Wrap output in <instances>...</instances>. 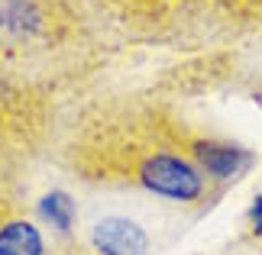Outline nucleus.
Returning <instances> with one entry per match:
<instances>
[{"instance_id": "obj_1", "label": "nucleus", "mask_w": 262, "mask_h": 255, "mask_svg": "<svg viewBox=\"0 0 262 255\" xmlns=\"http://www.w3.org/2000/svg\"><path fill=\"white\" fill-rule=\"evenodd\" d=\"M191 120L159 97H104L78 110L58 142V165L78 184L104 194L204 213L220 191L188 155Z\"/></svg>"}, {"instance_id": "obj_2", "label": "nucleus", "mask_w": 262, "mask_h": 255, "mask_svg": "<svg viewBox=\"0 0 262 255\" xmlns=\"http://www.w3.org/2000/svg\"><path fill=\"white\" fill-rule=\"evenodd\" d=\"M84 249L91 255H156L162 239L146 213L126 207H104L81 220Z\"/></svg>"}, {"instance_id": "obj_3", "label": "nucleus", "mask_w": 262, "mask_h": 255, "mask_svg": "<svg viewBox=\"0 0 262 255\" xmlns=\"http://www.w3.org/2000/svg\"><path fill=\"white\" fill-rule=\"evenodd\" d=\"M188 155L198 161V168L214 181L220 191L236 184L239 178H246L256 165V152L246 149L243 142H233L227 136H217L210 129H201L191 123L188 132Z\"/></svg>"}, {"instance_id": "obj_4", "label": "nucleus", "mask_w": 262, "mask_h": 255, "mask_svg": "<svg viewBox=\"0 0 262 255\" xmlns=\"http://www.w3.org/2000/svg\"><path fill=\"white\" fill-rule=\"evenodd\" d=\"M0 255H91V252L58 242L29 213V207H23L0 223Z\"/></svg>"}, {"instance_id": "obj_5", "label": "nucleus", "mask_w": 262, "mask_h": 255, "mask_svg": "<svg viewBox=\"0 0 262 255\" xmlns=\"http://www.w3.org/2000/svg\"><path fill=\"white\" fill-rule=\"evenodd\" d=\"M29 213H33L58 242L84 249V239H81V220L84 217H81V203H78V197L72 191H65V188L42 191L29 203Z\"/></svg>"}, {"instance_id": "obj_6", "label": "nucleus", "mask_w": 262, "mask_h": 255, "mask_svg": "<svg viewBox=\"0 0 262 255\" xmlns=\"http://www.w3.org/2000/svg\"><path fill=\"white\" fill-rule=\"evenodd\" d=\"M23 191H19V175L16 165L10 155H0V223H4L10 213L23 210Z\"/></svg>"}, {"instance_id": "obj_7", "label": "nucleus", "mask_w": 262, "mask_h": 255, "mask_svg": "<svg viewBox=\"0 0 262 255\" xmlns=\"http://www.w3.org/2000/svg\"><path fill=\"white\" fill-rule=\"evenodd\" d=\"M246 236L253 242L262 239V191L253 197V203H249V210H246Z\"/></svg>"}, {"instance_id": "obj_8", "label": "nucleus", "mask_w": 262, "mask_h": 255, "mask_svg": "<svg viewBox=\"0 0 262 255\" xmlns=\"http://www.w3.org/2000/svg\"><path fill=\"white\" fill-rule=\"evenodd\" d=\"M246 78L253 81V90H256V94H262V36H259V42L249 49V68H246Z\"/></svg>"}, {"instance_id": "obj_9", "label": "nucleus", "mask_w": 262, "mask_h": 255, "mask_svg": "<svg viewBox=\"0 0 262 255\" xmlns=\"http://www.w3.org/2000/svg\"><path fill=\"white\" fill-rule=\"evenodd\" d=\"M4 33H7V13H4V4H0V45H4Z\"/></svg>"}]
</instances>
